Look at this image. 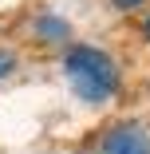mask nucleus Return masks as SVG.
I'll return each instance as SVG.
<instances>
[{
	"label": "nucleus",
	"mask_w": 150,
	"mask_h": 154,
	"mask_svg": "<svg viewBox=\"0 0 150 154\" xmlns=\"http://www.w3.org/2000/svg\"><path fill=\"white\" fill-rule=\"evenodd\" d=\"M63 75L83 103H107L118 91V63L91 44H71L63 51Z\"/></svg>",
	"instance_id": "obj_1"
},
{
	"label": "nucleus",
	"mask_w": 150,
	"mask_h": 154,
	"mask_svg": "<svg viewBox=\"0 0 150 154\" xmlns=\"http://www.w3.org/2000/svg\"><path fill=\"white\" fill-rule=\"evenodd\" d=\"M99 154H150V119H123L107 127Z\"/></svg>",
	"instance_id": "obj_2"
},
{
	"label": "nucleus",
	"mask_w": 150,
	"mask_h": 154,
	"mask_svg": "<svg viewBox=\"0 0 150 154\" xmlns=\"http://www.w3.org/2000/svg\"><path fill=\"white\" fill-rule=\"evenodd\" d=\"M32 32H36V40H44V44H67V40H71V24H67L63 16L44 12V16H36Z\"/></svg>",
	"instance_id": "obj_3"
},
{
	"label": "nucleus",
	"mask_w": 150,
	"mask_h": 154,
	"mask_svg": "<svg viewBox=\"0 0 150 154\" xmlns=\"http://www.w3.org/2000/svg\"><path fill=\"white\" fill-rule=\"evenodd\" d=\"M16 63H20V55H16L12 48H0V79H8V75L16 71Z\"/></svg>",
	"instance_id": "obj_4"
},
{
	"label": "nucleus",
	"mask_w": 150,
	"mask_h": 154,
	"mask_svg": "<svg viewBox=\"0 0 150 154\" xmlns=\"http://www.w3.org/2000/svg\"><path fill=\"white\" fill-rule=\"evenodd\" d=\"M111 4H115L118 12H130V8H138V4H146V0H111Z\"/></svg>",
	"instance_id": "obj_5"
},
{
	"label": "nucleus",
	"mask_w": 150,
	"mask_h": 154,
	"mask_svg": "<svg viewBox=\"0 0 150 154\" xmlns=\"http://www.w3.org/2000/svg\"><path fill=\"white\" fill-rule=\"evenodd\" d=\"M142 36H146V40H150V16H146V24H142Z\"/></svg>",
	"instance_id": "obj_6"
}]
</instances>
